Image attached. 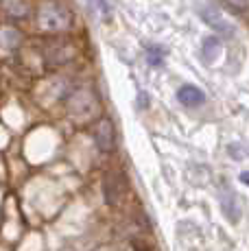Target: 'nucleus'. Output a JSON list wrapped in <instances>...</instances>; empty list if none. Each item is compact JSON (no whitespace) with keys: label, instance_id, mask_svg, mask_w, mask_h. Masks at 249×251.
I'll return each instance as SVG.
<instances>
[{"label":"nucleus","instance_id":"obj_10","mask_svg":"<svg viewBox=\"0 0 249 251\" xmlns=\"http://www.w3.org/2000/svg\"><path fill=\"white\" fill-rule=\"evenodd\" d=\"M4 4V13L13 20H22L28 16V2L26 0H2Z\"/></svg>","mask_w":249,"mask_h":251},{"label":"nucleus","instance_id":"obj_2","mask_svg":"<svg viewBox=\"0 0 249 251\" xmlns=\"http://www.w3.org/2000/svg\"><path fill=\"white\" fill-rule=\"evenodd\" d=\"M127 192V177L121 171H109L103 177V197L107 205H118Z\"/></svg>","mask_w":249,"mask_h":251},{"label":"nucleus","instance_id":"obj_13","mask_svg":"<svg viewBox=\"0 0 249 251\" xmlns=\"http://www.w3.org/2000/svg\"><path fill=\"white\" fill-rule=\"evenodd\" d=\"M225 2L229 4V7H234V9H238V11H245L247 9V0H225Z\"/></svg>","mask_w":249,"mask_h":251},{"label":"nucleus","instance_id":"obj_6","mask_svg":"<svg viewBox=\"0 0 249 251\" xmlns=\"http://www.w3.org/2000/svg\"><path fill=\"white\" fill-rule=\"evenodd\" d=\"M177 99L184 107H199V105L205 103V94L195 85H181L177 90Z\"/></svg>","mask_w":249,"mask_h":251},{"label":"nucleus","instance_id":"obj_11","mask_svg":"<svg viewBox=\"0 0 249 251\" xmlns=\"http://www.w3.org/2000/svg\"><path fill=\"white\" fill-rule=\"evenodd\" d=\"M22 44V35L20 31H16L13 26H2L0 28V46L7 48V50H13Z\"/></svg>","mask_w":249,"mask_h":251},{"label":"nucleus","instance_id":"obj_3","mask_svg":"<svg viewBox=\"0 0 249 251\" xmlns=\"http://www.w3.org/2000/svg\"><path fill=\"white\" fill-rule=\"evenodd\" d=\"M68 112L75 118H88L97 112V96L92 90H76L68 100Z\"/></svg>","mask_w":249,"mask_h":251},{"label":"nucleus","instance_id":"obj_7","mask_svg":"<svg viewBox=\"0 0 249 251\" xmlns=\"http://www.w3.org/2000/svg\"><path fill=\"white\" fill-rule=\"evenodd\" d=\"M219 55H221V40L217 35H208L201 44V59H203V64L210 66L217 61Z\"/></svg>","mask_w":249,"mask_h":251},{"label":"nucleus","instance_id":"obj_12","mask_svg":"<svg viewBox=\"0 0 249 251\" xmlns=\"http://www.w3.org/2000/svg\"><path fill=\"white\" fill-rule=\"evenodd\" d=\"M147 61H149L151 66H162V61H164V48L157 46V44H149L147 46Z\"/></svg>","mask_w":249,"mask_h":251},{"label":"nucleus","instance_id":"obj_4","mask_svg":"<svg viewBox=\"0 0 249 251\" xmlns=\"http://www.w3.org/2000/svg\"><path fill=\"white\" fill-rule=\"evenodd\" d=\"M197 11H199L201 20L208 24V26H212L214 31L219 33V35H223V37H234V35H236V31H234L232 22H229L227 18H225L223 13L219 11V9L208 7V4H201Z\"/></svg>","mask_w":249,"mask_h":251},{"label":"nucleus","instance_id":"obj_9","mask_svg":"<svg viewBox=\"0 0 249 251\" xmlns=\"http://www.w3.org/2000/svg\"><path fill=\"white\" fill-rule=\"evenodd\" d=\"M221 207H223V214L227 221H238V203H236V197H234V192H229L227 188L221 190Z\"/></svg>","mask_w":249,"mask_h":251},{"label":"nucleus","instance_id":"obj_8","mask_svg":"<svg viewBox=\"0 0 249 251\" xmlns=\"http://www.w3.org/2000/svg\"><path fill=\"white\" fill-rule=\"evenodd\" d=\"M85 7L92 13L94 20H112V7L107 4V0H85Z\"/></svg>","mask_w":249,"mask_h":251},{"label":"nucleus","instance_id":"obj_5","mask_svg":"<svg viewBox=\"0 0 249 251\" xmlns=\"http://www.w3.org/2000/svg\"><path fill=\"white\" fill-rule=\"evenodd\" d=\"M94 142L100 151L109 153L116 149V127L109 118H100L94 127Z\"/></svg>","mask_w":249,"mask_h":251},{"label":"nucleus","instance_id":"obj_1","mask_svg":"<svg viewBox=\"0 0 249 251\" xmlns=\"http://www.w3.org/2000/svg\"><path fill=\"white\" fill-rule=\"evenodd\" d=\"M73 11L61 0H44L37 9V26L44 33H64L73 28Z\"/></svg>","mask_w":249,"mask_h":251}]
</instances>
